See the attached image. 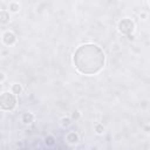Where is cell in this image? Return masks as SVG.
<instances>
[{"label": "cell", "instance_id": "obj_1", "mask_svg": "<svg viewBox=\"0 0 150 150\" xmlns=\"http://www.w3.org/2000/svg\"><path fill=\"white\" fill-rule=\"evenodd\" d=\"M73 62L75 68L81 74L94 75L103 68L105 56L98 46L94 43H84L75 50Z\"/></svg>", "mask_w": 150, "mask_h": 150}, {"label": "cell", "instance_id": "obj_2", "mask_svg": "<svg viewBox=\"0 0 150 150\" xmlns=\"http://www.w3.org/2000/svg\"><path fill=\"white\" fill-rule=\"evenodd\" d=\"M16 105V98L13 93L5 91L0 95V108L2 110H13Z\"/></svg>", "mask_w": 150, "mask_h": 150}, {"label": "cell", "instance_id": "obj_3", "mask_svg": "<svg viewBox=\"0 0 150 150\" xmlns=\"http://www.w3.org/2000/svg\"><path fill=\"white\" fill-rule=\"evenodd\" d=\"M134 28H135V25L134 22L125 18V19H122L120 22H118V30L122 33V34H130L134 32Z\"/></svg>", "mask_w": 150, "mask_h": 150}, {"label": "cell", "instance_id": "obj_4", "mask_svg": "<svg viewBox=\"0 0 150 150\" xmlns=\"http://www.w3.org/2000/svg\"><path fill=\"white\" fill-rule=\"evenodd\" d=\"M2 40H4V42H5L6 45L11 46V45H13V43L15 42L16 38H15V35H14L12 32H6V33L4 34V38H2Z\"/></svg>", "mask_w": 150, "mask_h": 150}, {"label": "cell", "instance_id": "obj_5", "mask_svg": "<svg viewBox=\"0 0 150 150\" xmlns=\"http://www.w3.org/2000/svg\"><path fill=\"white\" fill-rule=\"evenodd\" d=\"M9 21V15L6 11L0 12V23H7Z\"/></svg>", "mask_w": 150, "mask_h": 150}, {"label": "cell", "instance_id": "obj_6", "mask_svg": "<svg viewBox=\"0 0 150 150\" xmlns=\"http://www.w3.org/2000/svg\"><path fill=\"white\" fill-rule=\"evenodd\" d=\"M77 139H79V137H77V135H76L75 132H70V134L67 136V141H68L69 143H76Z\"/></svg>", "mask_w": 150, "mask_h": 150}, {"label": "cell", "instance_id": "obj_7", "mask_svg": "<svg viewBox=\"0 0 150 150\" xmlns=\"http://www.w3.org/2000/svg\"><path fill=\"white\" fill-rule=\"evenodd\" d=\"M22 121L25 123H30L33 121V115L32 114H25L23 117H22Z\"/></svg>", "mask_w": 150, "mask_h": 150}, {"label": "cell", "instance_id": "obj_8", "mask_svg": "<svg viewBox=\"0 0 150 150\" xmlns=\"http://www.w3.org/2000/svg\"><path fill=\"white\" fill-rule=\"evenodd\" d=\"M12 90H13V94H20V93H21V87H20V84H13Z\"/></svg>", "mask_w": 150, "mask_h": 150}, {"label": "cell", "instance_id": "obj_9", "mask_svg": "<svg viewBox=\"0 0 150 150\" xmlns=\"http://www.w3.org/2000/svg\"><path fill=\"white\" fill-rule=\"evenodd\" d=\"M9 7H11V11H13V12H16V11L19 9V5L15 4V2H12V4L9 5Z\"/></svg>", "mask_w": 150, "mask_h": 150}, {"label": "cell", "instance_id": "obj_10", "mask_svg": "<svg viewBox=\"0 0 150 150\" xmlns=\"http://www.w3.org/2000/svg\"><path fill=\"white\" fill-rule=\"evenodd\" d=\"M63 125H69L70 124V120L69 118H63Z\"/></svg>", "mask_w": 150, "mask_h": 150}, {"label": "cell", "instance_id": "obj_11", "mask_svg": "<svg viewBox=\"0 0 150 150\" xmlns=\"http://www.w3.org/2000/svg\"><path fill=\"white\" fill-rule=\"evenodd\" d=\"M96 130H97L98 134H101V132H102V128H101V125H97V127H96Z\"/></svg>", "mask_w": 150, "mask_h": 150}, {"label": "cell", "instance_id": "obj_12", "mask_svg": "<svg viewBox=\"0 0 150 150\" xmlns=\"http://www.w3.org/2000/svg\"><path fill=\"white\" fill-rule=\"evenodd\" d=\"M4 79V74L2 73H0V80H2Z\"/></svg>", "mask_w": 150, "mask_h": 150}]
</instances>
